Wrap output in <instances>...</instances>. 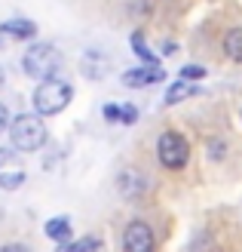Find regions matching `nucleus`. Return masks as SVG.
Returning a JSON list of instances; mask_svg holds the SVG:
<instances>
[{
  "mask_svg": "<svg viewBox=\"0 0 242 252\" xmlns=\"http://www.w3.org/2000/svg\"><path fill=\"white\" fill-rule=\"evenodd\" d=\"M71 98H74V90L65 80L49 77V80H40V86L34 90V108L40 117H55L71 105Z\"/></svg>",
  "mask_w": 242,
  "mask_h": 252,
  "instance_id": "obj_1",
  "label": "nucleus"
},
{
  "mask_svg": "<svg viewBox=\"0 0 242 252\" xmlns=\"http://www.w3.org/2000/svg\"><path fill=\"white\" fill-rule=\"evenodd\" d=\"M9 138L16 151H40L46 145V126L40 114H19L9 123Z\"/></svg>",
  "mask_w": 242,
  "mask_h": 252,
  "instance_id": "obj_2",
  "label": "nucleus"
},
{
  "mask_svg": "<svg viewBox=\"0 0 242 252\" xmlns=\"http://www.w3.org/2000/svg\"><path fill=\"white\" fill-rule=\"evenodd\" d=\"M22 68L34 80H49V77H55L58 68H61V53L49 43H34L28 53L22 56Z\"/></svg>",
  "mask_w": 242,
  "mask_h": 252,
  "instance_id": "obj_3",
  "label": "nucleus"
},
{
  "mask_svg": "<svg viewBox=\"0 0 242 252\" xmlns=\"http://www.w3.org/2000/svg\"><path fill=\"white\" fill-rule=\"evenodd\" d=\"M157 157L165 169H184L190 160V142L178 129H165L157 142Z\"/></svg>",
  "mask_w": 242,
  "mask_h": 252,
  "instance_id": "obj_4",
  "label": "nucleus"
},
{
  "mask_svg": "<svg viewBox=\"0 0 242 252\" xmlns=\"http://www.w3.org/2000/svg\"><path fill=\"white\" fill-rule=\"evenodd\" d=\"M25 185V163L16 148H0V188L16 191Z\"/></svg>",
  "mask_w": 242,
  "mask_h": 252,
  "instance_id": "obj_5",
  "label": "nucleus"
},
{
  "mask_svg": "<svg viewBox=\"0 0 242 252\" xmlns=\"http://www.w3.org/2000/svg\"><path fill=\"white\" fill-rule=\"evenodd\" d=\"M123 249L126 252H154L157 249V237L144 221H132L123 231Z\"/></svg>",
  "mask_w": 242,
  "mask_h": 252,
  "instance_id": "obj_6",
  "label": "nucleus"
},
{
  "mask_svg": "<svg viewBox=\"0 0 242 252\" xmlns=\"http://www.w3.org/2000/svg\"><path fill=\"white\" fill-rule=\"evenodd\" d=\"M160 80H165V71L160 65H141V68H132V71L123 74V83L135 86V90H138V86H154Z\"/></svg>",
  "mask_w": 242,
  "mask_h": 252,
  "instance_id": "obj_7",
  "label": "nucleus"
},
{
  "mask_svg": "<svg viewBox=\"0 0 242 252\" xmlns=\"http://www.w3.org/2000/svg\"><path fill=\"white\" fill-rule=\"evenodd\" d=\"M144 188H147V179L141 172H138L135 166H129V169H123L120 175H117V191L123 194V197H138V194H144Z\"/></svg>",
  "mask_w": 242,
  "mask_h": 252,
  "instance_id": "obj_8",
  "label": "nucleus"
},
{
  "mask_svg": "<svg viewBox=\"0 0 242 252\" xmlns=\"http://www.w3.org/2000/svg\"><path fill=\"white\" fill-rule=\"evenodd\" d=\"M0 34L12 37V40H31V37L37 34V25L31 19H9L0 25Z\"/></svg>",
  "mask_w": 242,
  "mask_h": 252,
  "instance_id": "obj_9",
  "label": "nucleus"
},
{
  "mask_svg": "<svg viewBox=\"0 0 242 252\" xmlns=\"http://www.w3.org/2000/svg\"><path fill=\"white\" fill-rule=\"evenodd\" d=\"M43 231H46L49 240H55V243H68V240H71V234H74L68 216H55V219H49Z\"/></svg>",
  "mask_w": 242,
  "mask_h": 252,
  "instance_id": "obj_10",
  "label": "nucleus"
},
{
  "mask_svg": "<svg viewBox=\"0 0 242 252\" xmlns=\"http://www.w3.org/2000/svg\"><path fill=\"white\" fill-rule=\"evenodd\" d=\"M190 95H202V90L199 86H193L190 80H181V83H172L169 86V93H165V105H178V102H184V98H190Z\"/></svg>",
  "mask_w": 242,
  "mask_h": 252,
  "instance_id": "obj_11",
  "label": "nucleus"
},
{
  "mask_svg": "<svg viewBox=\"0 0 242 252\" xmlns=\"http://www.w3.org/2000/svg\"><path fill=\"white\" fill-rule=\"evenodd\" d=\"M55 252H101V240L98 237H80V240H68V243H58V249Z\"/></svg>",
  "mask_w": 242,
  "mask_h": 252,
  "instance_id": "obj_12",
  "label": "nucleus"
},
{
  "mask_svg": "<svg viewBox=\"0 0 242 252\" xmlns=\"http://www.w3.org/2000/svg\"><path fill=\"white\" fill-rule=\"evenodd\" d=\"M132 53L138 56V59H141L144 62V65H160V59H157V53H154V49H150L147 43H144V34H132Z\"/></svg>",
  "mask_w": 242,
  "mask_h": 252,
  "instance_id": "obj_13",
  "label": "nucleus"
},
{
  "mask_svg": "<svg viewBox=\"0 0 242 252\" xmlns=\"http://www.w3.org/2000/svg\"><path fill=\"white\" fill-rule=\"evenodd\" d=\"M224 53L230 56L233 62H242V28L227 31V37H224Z\"/></svg>",
  "mask_w": 242,
  "mask_h": 252,
  "instance_id": "obj_14",
  "label": "nucleus"
},
{
  "mask_svg": "<svg viewBox=\"0 0 242 252\" xmlns=\"http://www.w3.org/2000/svg\"><path fill=\"white\" fill-rule=\"evenodd\" d=\"M206 68H202V65H184L181 68V80H202V77H206Z\"/></svg>",
  "mask_w": 242,
  "mask_h": 252,
  "instance_id": "obj_15",
  "label": "nucleus"
},
{
  "mask_svg": "<svg viewBox=\"0 0 242 252\" xmlns=\"http://www.w3.org/2000/svg\"><path fill=\"white\" fill-rule=\"evenodd\" d=\"M138 120V108L135 105H120V123L123 126H132Z\"/></svg>",
  "mask_w": 242,
  "mask_h": 252,
  "instance_id": "obj_16",
  "label": "nucleus"
},
{
  "mask_svg": "<svg viewBox=\"0 0 242 252\" xmlns=\"http://www.w3.org/2000/svg\"><path fill=\"white\" fill-rule=\"evenodd\" d=\"M9 123H12V117H9L6 105H0V132H6V129H9Z\"/></svg>",
  "mask_w": 242,
  "mask_h": 252,
  "instance_id": "obj_17",
  "label": "nucleus"
},
{
  "mask_svg": "<svg viewBox=\"0 0 242 252\" xmlns=\"http://www.w3.org/2000/svg\"><path fill=\"white\" fill-rule=\"evenodd\" d=\"M105 117H108L110 123H120V105H108V108H105Z\"/></svg>",
  "mask_w": 242,
  "mask_h": 252,
  "instance_id": "obj_18",
  "label": "nucleus"
},
{
  "mask_svg": "<svg viewBox=\"0 0 242 252\" xmlns=\"http://www.w3.org/2000/svg\"><path fill=\"white\" fill-rule=\"evenodd\" d=\"M0 252H28L22 243H6V246H0Z\"/></svg>",
  "mask_w": 242,
  "mask_h": 252,
  "instance_id": "obj_19",
  "label": "nucleus"
},
{
  "mask_svg": "<svg viewBox=\"0 0 242 252\" xmlns=\"http://www.w3.org/2000/svg\"><path fill=\"white\" fill-rule=\"evenodd\" d=\"M212 157H215V160L224 157V142H212Z\"/></svg>",
  "mask_w": 242,
  "mask_h": 252,
  "instance_id": "obj_20",
  "label": "nucleus"
},
{
  "mask_svg": "<svg viewBox=\"0 0 242 252\" xmlns=\"http://www.w3.org/2000/svg\"><path fill=\"white\" fill-rule=\"evenodd\" d=\"M175 53H178L175 43H162V56H175Z\"/></svg>",
  "mask_w": 242,
  "mask_h": 252,
  "instance_id": "obj_21",
  "label": "nucleus"
},
{
  "mask_svg": "<svg viewBox=\"0 0 242 252\" xmlns=\"http://www.w3.org/2000/svg\"><path fill=\"white\" fill-rule=\"evenodd\" d=\"M0 86H3V68H0Z\"/></svg>",
  "mask_w": 242,
  "mask_h": 252,
  "instance_id": "obj_22",
  "label": "nucleus"
}]
</instances>
